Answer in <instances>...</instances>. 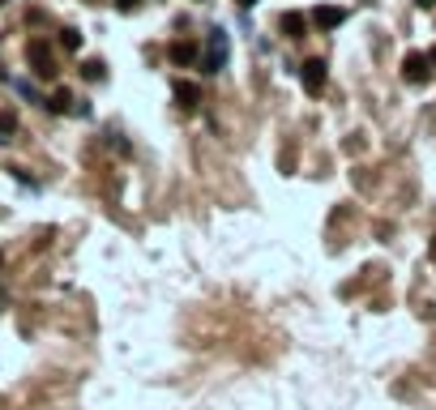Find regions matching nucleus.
<instances>
[{
    "label": "nucleus",
    "instance_id": "obj_10",
    "mask_svg": "<svg viewBox=\"0 0 436 410\" xmlns=\"http://www.w3.org/2000/svg\"><path fill=\"white\" fill-rule=\"evenodd\" d=\"M103 73H107V64H103V60H86V64H81V77H86V81H98Z\"/></svg>",
    "mask_w": 436,
    "mask_h": 410
},
{
    "label": "nucleus",
    "instance_id": "obj_14",
    "mask_svg": "<svg viewBox=\"0 0 436 410\" xmlns=\"http://www.w3.org/2000/svg\"><path fill=\"white\" fill-rule=\"evenodd\" d=\"M235 4H240V9H253V4H257V0H235Z\"/></svg>",
    "mask_w": 436,
    "mask_h": 410
},
{
    "label": "nucleus",
    "instance_id": "obj_16",
    "mask_svg": "<svg viewBox=\"0 0 436 410\" xmlns=\"http://www.w3.org/2000/svg\"><path fill=\"white\" fill-rule=\"evenodd\" d=\"M428 60H432V64H436V47H432V51H428Z\"/></svg>",
    "mask_w": 436,
    "mask_h": 410
},
{
    "label": "nucleus",
    "instance_id": "obj_3",
    "mask_svg": "<svg viewBox=\"0 0 436 410\" xmlns=\"http://www.w3.org/2000/svg\"><path fill=\"white\" fill-rule=\"evenodd\" d=\"M300 81H304L308 94H321V90H325V60H317V56L304 60V64H300Z\"/></svg>",
    "mask_w": 436,
    "mask_h": 410
},
{
    "label": "nucleus",
    "instance_id": "obj_7",
    "mask_svg": "<svg viewBox=\"0 0 436 410\" xmlns=\"http://www.w3.org/2000/svg\"><path fill=\"white\" fill-rule=\"evenodd\" d=\"M278 26H283V34H287V39H300V34L308 30V17H304V13H283V17H278Z\"/></svg>",
    "mask_w": 436,
    "mask_h": 410
},
{
    "label": "nucleus",
    "instance_id": "obj_8",
    "mask_svg": "<svg viewBox=\"0 0 436 410\" xmlns=\"http://www.w3.org/2000/svg\"><path fill=\"white\" fill-rule=\"evenodd\" d=\"M167 56H171V64H197V60H201V51H197L193 43H171Z\"/></svg>",
    "mask_w": 436,
    "mask_h": 410
},
{
    "label": "nucleus",
    "instance_id": "obj_2",
    "mask_svg": "<svg viewBox=\"0 0 436 410\" xmlns=\"http://www.w3.org/2000/svg\"><path fill=\"white\" fill-rule=\"evenodd\" d=\"M402 77H407L411 86H424V81L432 77V60H428L424 51H411V56L402 60Z\"/></svg>",
    "mask_w": 436,
    "mask_h": 410
},
{
    "label": "nucleus",
    "instance_id": "obj_4",
    "mask_svg": "<svg viewBox=\"0 0 436 410\" xmlns=\"http://www.w3.org/2000/svg\"><path fill=\"white\" fill-rule=\"evenodd\" d=\"M343 21H347V13L334 9V4H317V9H313V26H317V30H338Z\"/></svg>",
    "mask_w": 436,
    "mask_h": 410
},
{
    "label": "nucleus",
    "instance_id": "obj_15",
    "mask_svg": "<svg viewBox=\"0 0 436 410\" xmlns=\"http://www.w3.org/2000/svg\"><path fill=\"white\" fill-rule=\"evenodd\" d=\"M415 4H420V9H432L436 0H415Z\"/></svg>",
    "mask_w": 436,
    "mask_h": 410
},
{
    "label": "nucleus",
    "instance_id": "obj_12",
    "mask_svg": "<svg viewBox=\"0 0 436 410\" xmlns=\"http://www.w3.org/2000/svg\"><path fill=\"white\" fill-rule=\"evenodd\" d=\"M60 47L64 51H81V30H64L60 34Z\"/></svg>",
    "mask_w": 436,
    "mask_h": 410
},
{
    "label": "nucleus",
    "instance_id": "obj_11",
    "mask_svg": "<svg viewBox=\"0 0 436 410\" xmlns=\"http://www.w3.org/2000/svg\"><path fill=\"white\" fill-rule=\"evenodd\" d=\"M69 107H73V94H69V90H64V86H60V90H56V94H51V111H60V116H64V111H69Z\"/></svg>",
    "mask_w": 436,
    "mask_h": 410
},
{
    "label": "nucleus",
    "instance_id": "obj_6",
    "mask_svg": "<svg viewBox=\"0 0 436 410\" xmlns=\"http://www.w3.org/2000/svg\"><path fill=\"white\" fill-rule=\"evenodd\" d=\"M171 94L180 98V107H197V103H201V86H197V81H176Z\"/></svg>",
    "mask_w": 436,
    "mask_h": 410
},
{
    "label": "nucleus",
    "instance_id": "obj_1",
    "mask_svg": "<svg viewBox=\"0 0 436 410\" xmlns=\"http://www.w3.org/2000/svg\"><path fill=\"white\" fill-rule=\"evenodd\" d=\"M201 64H206V73H218V68L227 64V34H223V30L210 34V47L201 51Z\"/></svg>",
    "mask_w": 436,
    "mask_h": 410
},
{
    "label": "nucleus",
    "instance_id": "obj_17",
    "mask_svg": "<svg viewBox=\"0 0 436 410\" xmlns=\"http://www.w3.org/2000/svg\"><path fill=\"white\" fill-rule=\"evenodd\" d=\"M0 4H4V0H0Z\"/></svg>",
    "mask_w": 436,
    "mask_h": 410
},
{
    "label": "nucleus",
    "instance_id": "obj_5",
    "mask_svg": "<svg viewBox=\"0 0 436 410\" xmlns=\"http://www.w3.org/2000/svg\"><path fill=\"white\" fill-rule=\"evenodd\" d=\"M30 64H34V73L39 77H56V64H51V51H47V43H30Z\"/></svg>",
    "mask_w": 436,
    "mask_h": 410
},
{
    "label": "nucleus",
    "instance_id": "obj_9",
    "mask_svg": "<svg viewBox=\"0 0 436 410\" xmlns=\"http://www.w3.org/2000/svg\"><path fill=\"white\" fill-rule=\"evenodd\" d=\"M17 133V111H0V141H9Z\"/></svg>",
    "mask_w": 436,
    "mask_h": 410
},
{
    "label": "nucleus",
    "instance_id": "obj_13",
    "mask_svg": "<svg viewBox=\"0 0 436 410\" xmlns=\"http://www.w3.org/2000/svg\"><path fill=\"white\" fill-rule=\"evenodd\" d=\"M116 4H120V9H124V13H128V9H133V4H137V0H116Z\"/></svg>",
    "mask_w": 436,
    "mask_h": 410
}]
</instances>
